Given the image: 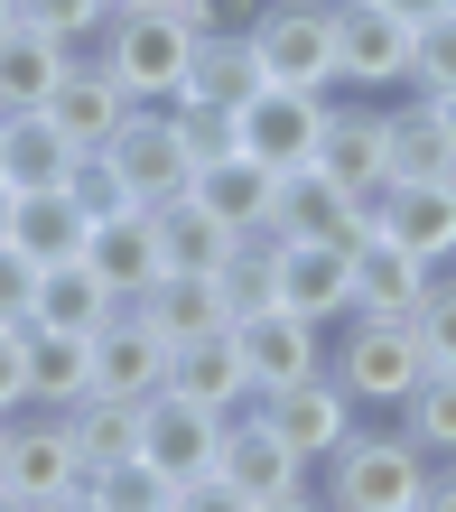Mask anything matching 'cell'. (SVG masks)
<instances>
[{"instance_id":"37","label":"cell","mask_w":456,"mask_h":512,"mask_svg":"<svg viewBox=\"0 0 456 512\" xmlns=\"http://www.w3.org/2000/svg\"><path fill=\"white\" fill-rule=\"evenodd\" d=\"M19 10L38 19V28H56L75 56H94V47H103V28L121 19V0H19Z\"/></svg>"},{"instance_id":"6","label":"cell","mask_w":456,"mask_h":512,"mask_svg":"<svg viewBox=\"0 0 456 512\" xmlns=\"http://www.w3.org/2000/svg\"><path fill=\"white\" fill-rule=\"evenodd\" d=\"M252 56L270 84L336 94V0H261L252 10Z\"/></svg>"},{"instance_id":"44","label":"cell","mask_w":456,"mask_h":512,"mask_svg":"<svg viewBox=\"0 0 456 512\" xmlns=\"http://www.w3.org/2000/svg\"><path fill=\"white\" fill-rule=\"evenodd\" d=\"M382 10H401V19H438V10H456V0H382Z\"/></svg>"},{"instance_id":"1","label":"cell","mask_w":456,"mask_h":512,"mask_svg":"<svg viewBox=\"0 0 456 512\" xmlns=\"http://www.w3.org/2000/svg\"><path fill=\"white\" fill-rule=\"evenodd\" d=\"M317 494L345 512H410L429 503V447H419L401 419H363V429L317 466Z\"/></svg>"},{"instance_id":"21","label":"cell","mask_w":456,"mask_h":512,"mask_svg":"<svg viewBox=\"0 0 456 512\" xmlns=\"http://www.w3.org/2000/svg\"><path fill=\"white\" fill-rule=\"evenodd\" d=\"M429 280H438V261L401 252V243H391L382 224H373V233L354 243V317H419Z\"/></svg>"},{"instance_id":"35","label":"cell","mask_w":456,"mask_h":512,"mask_svg":"<svg viewBox=\"0 0 456 512\" xmlns=\"http://www.w3.org/2000/svg\"><path fill=\"white\" fill-rule=\"evenodd\" d=\"M168 122H177V140L196 149V168H205V159H233V149H242V112H233V103L177 94V103H168Z\"/></svg>"},{"instance_id":"39","label":"cell","mask_w":456,"mask_h":512,"mask_svg":"<svg viewBox=\"0 0 456 512\" xmlns=\"http://www.w3.org/2000/svg\"><path fill=\"white\" fill-rule=\"evenodd\" d=\"M419 345H429V364H456V261L429 280V298H419Z\"/></svg>"},{"instance_id":"23","label":"cell","mask_w":456,"mask_h":512,"mask_svg":"<svg viewBox=\"0 0 456 512\" xmlns=\"http://www.w3.org/2000/svg\"><path fill=\"white\" fill-rule=\"evenodd\" d=\"M205 215L224 233H270V196H280V168H261L252 149H233V159H205L196 187H187Z\"/></svg>"},{"instance_id":"42","label":"cell","mask_w":456,"mask_h":512,"mask_svg":"<svg viewBox=\"0 0 456 512\" xmlns=\"http://www.w3.org/2000/svg\"><path fill=\"white\" fill-rule=\"evenodd\" d=\"M28 298H38V261L0 243V326H28Z\"/></svg>"},{"instance_id":"45","label":"cell","mask_w":456,"mask_h":512,"mask_svg":"<svg viewBox=\"0 0 456 512\" xmlns=\"http://www.w3.org/2000/svg\"><path fill=\"white\" fill-rule=\"evenodd\" d=\"M10 196H19V187H0V243H10Z\"/></svg>"},{"instance_id":"7","label":"cell","mask_w":456,"mask_h":512,"mask_svg":"<svg viewBox=\"0 0 456 512\" xmlns=\"http://www.w3.org/2000/svg\"><path fill=\"white\" fill-rule=\"evenodd\" d=\"M410 38L419 19L382 0H336V94H410Z\"/></svg>"},{"instance_id":"4","label":"cell","mask_w":456,"mask_h":512,"mask_svg":"<svg viewBox=\"0 0 456 512\" xmlns=\"http://www.w3.org/2000/svg\"><path fill=\"white\" fill-rule=\"evenodd\" d=\"M215 475H224V494L233 512H298L317 494V466L298 457V447L270 429L261 410H233L224 419V447H215Z\"/></svg>"},{"instance_id":"31","label":"cell","mask_w":456,"mask_h":512,"mask_svg":"<svg viewBox=\"0 0 456 512\" xmlns=\"http://www.w3.org/2000/svg\"><path fill=\"white\" fill-rule=\"evenodd\" d=\"M261 56H252V28H242V38H196V75H187V94H205V103H252L261 94Z\"/></svg>"},{"instance_id":"25","label":"cell","mask_w":456,"mask_h":512,"mask_svg":"<svg viewBox=\"0 0 456 512\" xmlns=\"http://www.w3.org/2000/svg\"><path fill=\"white\" fill-rule=\"evenodd\" d=\"M66 38H56V28H38V19H10V28H0V112H38L47 103V84L56 75H66Z\"/></svg>"},{"instance_id":"9","label":"cell","mask_w":456,"mask_h":512,"mask_svg":"<svg viewBox=\"0 0 456 512\" xmlns=\"http://www.w3.org/2000/svg\"><path fill=\"white\" fill-rule=\"evenodd\" d=\"M103 159L121 168L131 205H177V196L196 187V149L177 140V122H168V112H149V103H131V122L103 140Z\"/></svg>"},{"instance_id":"19","label":"cell","mask_w":456,"mask_h":512,"mask_svg":"<svg viewBox=\"0 0 456 512\" xmlns=\"http://www.w3.org/2000/svg\"><path fill=\"white\" fill-rule=\"evenodd\" d=\"M168 391H187L205 410H252V373H242V336L233 326H205V336H177L168 345Z\"/></svg>"},{"instance_id":"26","label":"cell","mask_w":456,"mask_h":512,"mask_svg":"<svg viewBox=\"0 0 456 512\" xmlns=\"http://www.w3.org/2000/svg\"><path fill=\"white\" fill-rule=\"evenodd\" d=\"M121 308L112 298V280L84 252H66V261H47L38 270V298H28V326H75V336H94V326Z\"/></svg>"},{"instance_id":"40","label":"cell","mask_w":456,"mask_h":512,"mask_svg":"<svg viewBox=\"0 0 456 512\" xmlns=\"http://www.w3.org/2000/svg\"><path fill=\"white\" fill-rule=\"evenodd\" d=\"M66 196L84 205V215H112V205H131V187H121V168L103 159V149H84V159L66 168Z\"/></svg>"},{"instance_id":"13","label":"cell","mask_w":456,"mask_h":512,"mask_svg":"<svg viewBox=\"0 0 456 512\" xmlns=\"http://www.w3.org/2000/svg\"><path fill=\"white\" fill-rule=\"evenodd\" d=\"M233 336H242V373H252V391H280L298 373H326V326L298 317V308H252V317H233Z\"/></svg>"},{"instance_id":"34","label":"cell","mask_w":456,"mask_h":512,"mask_svg":"<svg viewBox=\"0 0 456 512\" xmlns=\"http://www.w3.org/2000/svg\"><path fill=\"white\" fill-rule=\"evenodd\" d=\"M401 429L429 447V466L456 457V364H429V373H419V391L401 401Z\"/></svg>"},{"instance_id":"12","label":"cell","mask_w":456,"mask_h":512,"mask_svg":"<svg viewBox=\"0 0 456 512\" xmlns=\"http://www.w3.org/2000/svg\"><path fill=\"white\" fill-rule=\"evenodd\" d=\"M317 131H326V94H308V84H261V94L242 103V149H252L261 168H308Z\"/></svg>"},{"instance_id":"49","label":"cell","mask_w":456,"mask_h":512,"mask_svg":"<svg viewBox=\"0 0 456 512\" xmlns=\"http://www.w3.org/2000/svg\"><path fill=\"white\" fill-rule=\"evenodd\" d=\"M0 429H10V419H0Z\"/></svg>"},{"instance_id":"46","label":"cell","mask_w":456,"mask_h":512,"mask_svg":"<svg viewBox=\"0 0 456 512\" xmlns=\"http://www.w3.org/2000/svg\"><path fill=\"white\" fill-rule=\"evenodd\" d=\"M121 10H177V0H121Z\"/></svg>"},{"instance_id":"15","label":"cell","mask_w":456,"mask_h":512,"mask_svg":"<svg viewBox=\"0 0 456 512\" xmlns=\"http://www.w3.org/2000/svg\"><path fill=\"white\" fill-rule=\"evenodd\" d=\"M94 391H131V401L168 391V336L149 326L140 298H121V308L94 326Z\"/></svg>"},{"instance_id":"24","label":"cell","mask_w":456,"mask_h":512,"mask_svg":"<svg viewBox=\"0 0 456 512\" xmlns=\"http://www.w3.org/2000/svg\"><path fill=\"white\" fill-rule=\"evenodd\" d=\"M382 149H391V177H456V131H447L438 94H391Z\"/></svg>"},{"instance_id":"17","label":"cell","mask_w":456,"mask_h":512,"mask_svg":"<svg viewBox=\"0 0 456 512\" xmlns=\"http://www.w3.org/2000/svg\"><path fill=\"white\" fill-rule=\"evenodd\" d=\"M280 308L317 317L326 336L354 317V243H289L280 233Z\"/></svg>"},{"instance_id":"22","label":"cell","mask_w":456,"mask_h":512,"mask_svg":"<svg viewBox=\"0 0 456 512\" xmlns=\"http://www.w3.org/2000/svg\"><path fill=\"white\" fill-rule=\"evenodd\" d=\"M19 373H28V410H75L94 391V336H75V326H19Z\"/></svg>"},{"instance_id":"32","label":"cell","mask_w":456,"mask_h":512,"mask_svg":"<svg viewBox=\"0 0 456 512\" xmlns=\"http://www.w3.org/2000/svg\"><path fill=\"white\" fill-rule=\"evenodd\" d=\"M224 252H233V233L205 215L196 196L159 205V270H224Z\"/></svg>"},{"instance_id":"20","label":"cell","mask_w":456,"mask_h":512,"mask_svg":"<svg viewBox=\"0 0 456 512\" xmlns=\"http://www.w3.org/2000/svg\"><path fill=\"white\" fill-rule=\"evenodd\" d=\"M84 261L112 280V298H140L159 280V205H112L84 224Z\"/></svg>"},{"instance_id":"27","label":"cell","mask_w":456,"mask_h":512,"mask_svg":"<svg viewBox=\"0 0 456 512\" xmlns=\"http://www.w3.org/2000/svg\"><path fill=\"white\" fill-rule=\"evenodd\" d=\"M84 149L47 122V112H0V187H66Z\"/></svg>"},{"instance_id":"14","label":"cell","mask_w":456,"mask_h":512,"mask_svg":"<svg viewBox=\"0 0 456 512\" xmlns=\"http://www.w3.org/2000/svg\"><path fill=\"white\" fill-rule=\"evenodd\" d=\"M215 447H224V410L187 401V391H149V419H140V457L159 466L168 485L205 475V466H215Z\"/></svg>"},{"instance_id":"18","label":"cell","mask_w":456,"mask_h":512,"mask_svg":"<svg viewBox=\"0 0 456 512\" xmlns=\"http://www.w3.org/2000/svg\"><path fill=\"white\" fill-rule=\"evenodd\" d=\"M373 224L419 261H456V177H391V196L373 205Z\"/></svg>"},{"instance_id":"36","label":"cell","mask_w":456,"mask_h":512,"mask_svg":"<svg viewBox=\"0 0 456 512\" xmlns=\"http://www.w3.org/2000/svg\"><path fill=\"white\" fill-rule=\"evenodd\" d=\"M94 512H177V485L149 457H112L103 466V503Z\"/></svg>"},{"instance_id":"41","label":"cell","mask_w":456,"mask_h":512,"mask_svg":"<svg viewBox=\"0 0 456 512\" xmlns=\"http://www.w3.org/2000/svg\"><path fill=\"white\" fill-rule=\"evenodd\" d=\"M252 10H261V0H177V19H187L196 38H242Z\"/></svg>"},{"instance_id":"43","label":"cell","mask_w":456,"mask_h":512,"mask_svg":"<svg viewBox=\"0 0 456 512\" xmlns=\"http://www.w3.org/2000/svg\"><path fill=\"white\" fill-rule=\"evenodd\" d=\"M28 410V373H19V326H0V419Z\"/></svg>"},{"instance_id":"5","label":"cell","mask_w":456,"mask_h":512,"mask_svg":"<svg viewBox=\"0 0 456 512\" xmlns=\"http://www.w3.org/2000/svg\"><path fill=\"white\" fill-rule=\"evenodd\" d=\"M103 66L121 75V94L149 103V112H168L177 94H187V75H196V28L177 19V10H121L103 28Z\"/></svg>"},{"instance_id":"8","label":"cell","mask_w":456,"mask_h":512,"mask_svg":"<svg viewBox=\"0 0 456 512\" xmlns=\"http://www.w3.org/2000/svg\"><path fill=\"white\" fill-rule=\"evenodd\" d=\"M252 410L280 429L308 466H326L336 447L363 429V410H354V391L336 382V373H298V382H280V391H252Z\"/></svg>"},{"instance_id":"30","label":"cell","mask_w":456,"mask_h":512,"mask_svg":"<svg viewBox=\"0 0 456 512\" xmlns=\"http://www.w3.org/2000/svg\"><path fill=\"white\" fill-rule=\"evenodd\" d=\"M140 419H149V401H131V391H84L66 410V429L84 447V466H112V457H140Z\"/></svg>"},{"instance_id":"48","label":"cell","mask_w":456,"mask_h":512,"mask_svg":"<svg viewBox=\"0 0 456 512\" xmlns=\"http://www.w3.org/2000/svg\"><path fill=\"white\" fill-rule=\"evenodd\" d=\"M10 19H19V0H0V28H10Z\"/></svg>"},{"instance_id":"47","label":"cell","mask_w":456,"mask_h":512,"mask_svg":"<svg viewBox=\"0 0 456 512\" xmlns=\"http://www.w3.org/2000/svg\"><path fill=\"white\" fill-rule=\"evenodd\" d=\"M438 112H447V131H456V94H438Z\"/></svg>"},{"instance_id":"3","label":"cell","mask_w":456,"mask_h":512,"mask_svg":"<svg viewBox=\"0 0 456 512\" xmlns=\"http://www.w3.org/2000/svg\"><path fill=\"white\" fill-rule=\"evenodd\" d=\"M326 373L354 391L363 419H401V401L419 391V373H429V345H419L410 317H345L336 336H326Z\"/></svg>"},{"instance_id":"16","label":"cell","mask_w":456,"mask_h":512,"mask_svg":"<svg viewBox=\"0 0 456 512\" xmlns=\"http://www.w3.org/2000/svg\"><path fill=\"white\" fill-rule=\"evenodd\" d=\"M38 112H47V122L66 131L75 149H103L121 122H131V94H121V75L103 66V56H66V75L47 84V103H38Z\"/></svg>"},{"instance_id":"11","label":"cell","mask_w":456,"mask_h":512,"mask_svg":"<svg viewBox=\"0 0 456 512\" xmlns=\"http://www.w3.org/2000/svg\"><path fill=\"white\" fill-rule=\"evenodd\" d=\"M270 233H289V243H363L373 215L354 205L345 177H326L317 159L308 168H280V196H270Z\"/></svg>"},{"instance_id":"10","label":"cell","mask_w":456,"mask_h":512,"mask_svg":"<svg viewBox=\"0 0 456 512\" xmlns=\"http://www.w3.org/2000/svg\"><path fill=\"white\" fill-rule=\"evenodd\" d=\"M317 168H326V177H345L363 215H373V205L391 196V149H382V94H326Z\"/></svg>"},{"instance_id":"2","label":"cell","mask_w":456,"mask_h":512,"mask_svg":"<svg viewBox=\"0 0 456 512\" xmlns=\"http://www.w3.org/2000/svg\"><path fill=\"white\" fill-rule=\"evenodd\" d=\"M0 503H103V466H84L66 410H10L0 429Z\"/></svg>"},{"instance_id":"38","label":"cell","mask_w":456,"mask_h":512,"mask_svg":"<svg viewBox=\"0 0 456 512\" xmlns=\"http://www.w3.org/2000/svg\"><path fill=\"white\" fill-rule=\"evenodd\" d=\"M410 94H456V10L419 19V38H410Z\"/></svg>"},{"instance_id":"33","label":"cell","mask_w":456,"mask_h":512,"mask_svg":"<svg viewBox=\"0 0 456 512\" xmlns=\"http://www.w3.org/2000/svg\"><path fill=\"white\" fill-rule=\"evenodd\" d=\"M224 308L233 317H252V308H280V233H233V252H224Z\"/></svg>"},{"instance_id":"28","label":"cell","mask_w":456,"mask_h":512,"mask_svg":"<svg viewBox=\"0 0 456 512\" xmlns=\"http://www.w3.org/2000/svg\"><path fill=\"white\" fill-rule=\"evenodd\" d=\"M84 224H94V215H84L66 187H19L10 196V252H28L38 270L66 261V252H84Z\"/></svg>"},{"instance_id":"29","label":"cell","mask_w":456,"mask_h":512,"mask_svg":"<svg viewBox=\"0 0 456 512\" xmlns=\"http://www.w3.org/2000/svg\"><path fill=\"white\" fill-rule=\"evenodd\" d=\"M140 308H149V326H159L168 345H177V336H205V326H233L215 270H159V280L140 289Z\"/></svg>"}]
</instances>
